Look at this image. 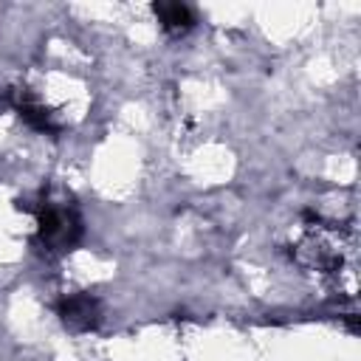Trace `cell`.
I'll return each mask as SVG.
<instances>
[{"instance_id":"4","label":"cell","mask_w":361,"mask_h":361,"mask_svg":"<svg viewBox=\"0 0 361 361\" xmlns=\"http://www.w3.org/2000/svg\"><path fill=\"white\" fill-rule=\"evenodd\" d=\"M152 11H155L161 28L172 37H180L195 25V11L186 3H155Z\"/></svg>"},{"instance_id":"3","label":"cell","mask_w":361,"mask_h":361,"mask_svg":"<svg viewBox=\"0 0 361 361\" xmlns=\"http://www.w3.org/2000/svg\"><path fill=\"white\" fill-rule=\"evenodd\" d=\"M59 319L68 330L73 333H85V330H93L102 319V307L99 302L90 296V293H71L59 302Z\"/></svg>"},{"instance_id":"1","label":"cell","mask_w":361,"mask_h":361,"mask_svg":"<svg viewBox=\"0 0 361 361\" xmlns=\"http://www.w3.org/2000/svg\"><path fill=\"white\" fill-rule=\"evenodd\" d=\"M353 245L355 243L350 231L313 220L310 226H305L302 237L296 240L293 257L302 268L319 276H341V274L353 276Z\"/></svg>"},{"instance_id":"2","label":"cell","mask_w":361,"mask_h":361,"mask_svg":"<svg viewBox=\"0 0 361 361\" xmlns=\"http://www.w3.org/2000/svg\"><path fill=\"white\" fill-rule=\"evenodd\" d=\"M37 217V245L45 254H65L82 237V217L68 197L45 195L34 206Z\"/></svg>"}]
</instances>
